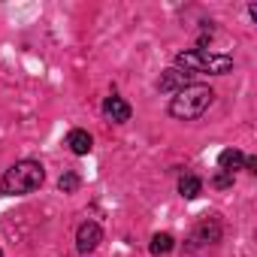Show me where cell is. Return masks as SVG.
I'll return each instance as SVG.
<instances>
[{
  "label": "cell",
  "instance_id": "cell-9",
  "mask_svg": "<svg viewBox=\"0 0 257 257\" xmlns=\"http://www.w3.org/2000/svg\"><path fill=\"white\" fill-rule=\"evenodd\" d=\"M200 191H203V182H200L197 176H182V179H179V194H182V197L194 200Z\"/></svg>",
  "mask_w": 257,
  "mask_h": 257
},
{
  "label": "cell",
  "instance_id": "cell-13",
  "mask_svg": "<svg viewBox=\"0 0 257 257\" xmlns=\"http://www.w3.org/2000/svg\"><path fill=\"white\" fill-rule=\"evenodd\" d=\"M215 185H218V188H227V185H233V176H230V173H221V176L215 179Z\"/></svg>",
  "mask_w": 257,
  "mask_h": 257
},
{
  "label": "cell",
  "instance_id": "cell-2",
  "mask_svg": "<svg viewBox=\"0 0 257 257\" xmlns=\"http://www.w3.org/2000/svg\"><path fill=\"white\" fill-rule=\"evenodd\" d=\"M43 179H46L43 164H37V161H19V164H13L4 173V179H0V194H7V197L31 194V191H37L43 185Z\"/></svg>",
  "mask_w": 257,
  "mask_h": 257
},
{
  "label": "cell",
  "instance_id": "cell-7",
  "mask_svg": "<svg viewBox=\"0 0 257 257\" xmlns=\"http://www.w3.org/2000/svg\"><path fill=\"white\" fill-rule=\"evenodd\" d=\"M67 146H70V152H73V155H88V152L94 149V140H91V134H88V131H70Z\"/></svg>",
  "mask_w": 257,
  "mask_h": 257
},
{
  "label": "cell",
  "instance_id": "cell-12",
  "mask_svg": "<svg viewBox=\"0 0 257 257\" xmlns=\"http://www.w3.org/2000/svg\"><path fill=\"white\" fill-rule=\"evenodd\" d=\"M58 188H61L64 194H73V191L79 188V176H76V173H64V176L58 179Z\"/></svg>",
  "mask_w": 257,
  "mask_h": 257
},
{
  "label": "cell",
  "instance_id": "cell-6",
  "mask_svg": "<svg viewBox=\"0 0 257 257\" xmlns=\"http://www.w3.org/2000/svg\"><path fill=\"white\" fill-rule=\"evenodd\" d=\"M185 85H191V82H188V73H182L179 67H173V70H167V73H161V82H158V91H164V94H176V91H182Z\"/></svg>",
  "mask_w": 257,
  "mask_h": 257
},
{
  "label": "cell",
  "instance_id": "cell-1",
  "mask_svg": "<svg viewBox=\"0 0 257 257\" xmlns=\"http://www.w3.org/2000/svg\"><path fill=\"white\" fill-rule=\"evenodd\" d=\"M215 100V91L209 85H185L182 91L173 94L170 100V115L179 118V121H194L200 118Z\"/></svg>",
  "mask_w": 257,
  "mask_h": 257
},
{
  "label": "cell",
  "instance_id": "cell-8",
  "mask_svg": "<svg viewBox=\"0 0 257 257\" xmlns=\"http://www.w3.org/2000/svg\"><path fill=\"white\" fill-rule=\"evenodd\" d=\"M218 164H221V170H224V173H233V170L245 167V155H242L239 149H227V152H221Z\"/></svg>",
  "mask_w": 257,
  "mask_h": 257
},
{
  "label": "cell",
  "instance_id": "cell-3",
  "mask_svg": "<svg viewBox=\"0 0 257 257\" xmlns=\"http://www.w3.org/2000/svg\"><path fill=\"white\" fill-rule=\"evenodd\" d=\"M176 64L182 73H215V76H224L233 70V58L230 55H212L206 49H194V52H182L176 55Z\"/></svg>",
  "mask_w": 257,
  "mask_h": 257
},
{
  "label": "cell",
  "instance_id": "cell-14",
  "mask_svg": "<svg viewBox=\"0 0 257 257\" xmlns=\"http://www.w3.org/2000/svg\"><path fill=\"white\" fill-rule=\"evenodd\" d=\"M245 170L248 173H257V158H245Z\"/></svg>",
  "mask_w": 257,
  "mask_h": 257
},
{
  "label": "cell",
  "instance_id": "cell-5",
  "mask_svg": "<svg viewBox=\"0 0 257 257\" xmlns=\"http://www.w3.org/2000/svg\"><path fill=\"white\" fill-rule=\"evenodd\" d=\"M103 115L109 118V121H115V124H124V121H131V106H127L121 97H106L103 100Z\"/></svg>",
  "mask_w": 257,
  "mask_h": 257
},
{
  "label": "cell",
  "instance_id": "cell-10",
  "mask_svg": "<svg viewBox=\"0 0 257 257\" xmlns=\"http://www.w3.org/2000/svg\"><path fill=\"white\" fill-rule=\"evenodd\" d=\"M173 245H176V242H173L170 233H155V236H152V254H158V257H161V254H170Z\"/></svg>",
  "mask_w": 257,
  "mask_h": 257
},
{
  "label": "cell",
  "instance_id": "cell-4",
  "mask_svg": "<svg viewBox=\"0 0 257 257\" xmlns=\"http://www.w3.org/2000/svg\"><path fill=\"white\" fill-rule=\"evenodd\" d=\"M100 239H103L100 224H97V221H85V224L79 227V233H76V248H79L82 254H88V251H94V248L100 245Z\"/></svg>",
  "mask_w": 257,
  "mask_h": 257
},
{
  "label": "cell",
  "instance_id": "cell-11",
  "mask_svg": "<svg viewBox=\"0 0 257 257\" xmlns=\"http://www.w3.org/2000/svg\"><path fill=\"white\" fill-rule=\"evenodd\" d=\"M218 236H221V227L215 221H203L200 230H197V239L200 242H218Z\"/></svg>",
  "mask_w": 257,
  "mask_h": 257
},
{
  "label": "cell",
  "instance_id": "cell-15",
  "mask_svg": "<svg viewBox=\"0 0 257 257\" xmlns=\"http://www.w3.org/2000/svg\"><path fill=\"white\" fill-rule=\"evenodd\" d=\"M0 257H4V251H0Z\"/></svg>",
  "mask_w": 257,
  "mask_h": 257
}]
</instances>
